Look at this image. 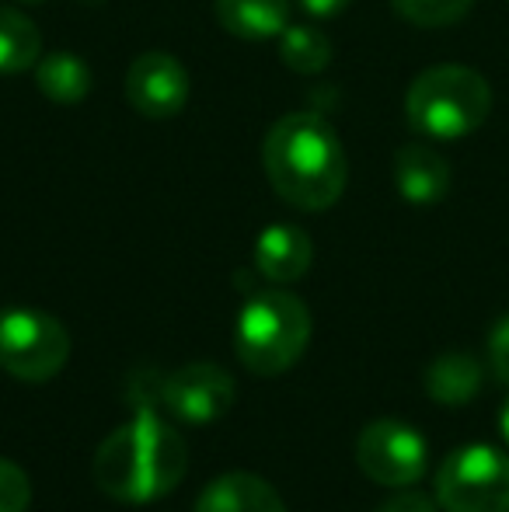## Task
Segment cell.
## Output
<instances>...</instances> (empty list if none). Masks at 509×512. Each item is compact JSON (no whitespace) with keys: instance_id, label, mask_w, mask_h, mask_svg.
Masks as SVG:
<instances>
[{"instance_id":"44dd1931","label":"cell","mask_w":509,"mask_h":512,"mask_svg":"<svg viewBox=\"0 0 509 512\" xmlns=\"http://www.w3.org/2000/svg\"><path fill=\"white\" fill-rule=\"evenodd\" d=\"M377 512H436V502L422 492H398V495H391Z\"/></svg>"},{"instance_id":"5bb4252c","label":"cell","mask_w":509,"mask_h":512,"mask_svg":"<svg viewBox=\"0 0 509 512\" xmlns=\"http://www.w3.org/2000/svg\"><path fill=\"white\" fill-rule=\"evenodd\" d=\"M478 387H482V363L464 349L443 352L426 370V394L436 405H468L478 394Z\"/></svg>"},{"instance_id":"30bf717a","label":"cell","mask_w":509,"mask_h":512,"mask_svg":"<svg viewBox=\"0 0 509 512\" xmlns=\"http://www.w3.org/2000/svg\"><path fill=\"white\" fill-rule=\"evenodd\" d=\"M394 189L412 206H436L450 192V164L429 143H405L394 154Z\"/></svg>"},{"instance_id":"8992f818","label":"cell","mask_w":509,"mask_h":512,"mask_svg":"<svg viewBox=\"0 0 509 512\" xmlns=\"http://www.w3.org/2000/svg\"><path fill=\"white\" fill-rule=\"evenodd\" d=\"M436 502L447 512H509V457L496 446L454 450L436 471Z\"/></svg>"},{"instance_id":"4fadbf2b","label":"cell","mask_w":509,"mask_h":512,"mask_svg":"<svg viewBox=\"0 0 509 512\" xmlns=\"http://www.w3.org/2000/svg\"><path fill=\"white\" fill-rule=\"evenodd\" d=\"M213 7L224 32L245 42L279 39L290 25V0H217Z\"/></svg>"},{"instance_id":"7c38bea8","label":"cell","mask_w":509,"mask_h":512,"mask_svg":"<svg viewBox=\"0 0 509 512\" xmlns=\"http://www.w3.org/2000/svg\"><path fill=\"white\" fill-rule=\"evenodd\" d=\"M196 512H286V506L265 478L248 471H231L203 488Z\"/></svg>"},{"instance_id":"cb8c5ba5","label":"cell","mask_w":509,"mask_h":512,"mask_svg":"<svg viewBox=\"0 0 509 512\" xmlns=\"http://www.w3.org/2000/svg\"><path fill=\"white\" fill-rule=\"evenodd\" d=\"M14 4H46V0H14Z\"/></svg>"},{"instance_id":"9a60e30c","label":"cell","mask_w":509,"mask_h":512,"mask_svg":"<svg viewBox=\"0 0 509 512\" xmlns=\"http://www.w3.org/2000/svg\"><path fill=\"white\" fill-rule=\"evenodd\" d=\"M35 84H39L42 98H49V102L77 105L91 95L95 77H91V67L81 56L60 49V53H49L35 63Z\"/></svg>"},{"instance_id":"9c48e42d","label":"cell","mask_w":509,"mask_h":512,"mask_svg":"<svg viewBox=\"0 0 509 512\" xmlns=\"http://www.w3.org/2000/svg\"><path fill=\"white\" fill-rule=\"evenodd\" d=\"M189 70L171 53H143L129 63L126 70V102L143 115V119H175L189 105Z\"/></svg>"},{"instance_id":"5b68a950","label":"cell","mask_w":509,"mask_h":512,"mask_svg":"<svg viewBox=\"0 0 509 512\" xmlns=\"http://www.w3.org/2000/svg\"><path fill=\"white\" fill-rule=\"evenodd\" d=\"M70 335L60 317L35 307L0 310V370L25 384H46L67 366Z\"/></svg>"},{"instance_id":"ffe728a7","label":"cell","mask_w":509,"mask_h":512,"mask_svg":"<svg viewBox=\"0 0 509 512\" xmlns=\"http://www.w3.org/2000/svg\"><path fill=\"white\" fill-rule=\"evenodd\" d=\"M489 366L499 384L509 387V314L499 317L496 328L489 331Z\"/></svg>"},{"instance_id":"3957f363","label":"cell","mask_w":509,"mask_h":512,"mask_svg":"<svg viewBox=\"0 0 509 512\" xmlns=\"http://www.w3.org/2000/svg\"><path fill=\"white\" fill-rule=\"evenodd\" d=\"M492 112V88L478 70L440 63L422 70L405 95L408 126L436 143L464 140L485 126Z\"/></svg>"},{"instance_id":"7a4b0ae2","label":"cell","mask_w":509,"mask_h":512,"mask_svg":"<svg viewBox=\"0 0 509 512\" xmlns=\"http://www.w3.org/2000/svg\"><path fill=\"white\" fill-rule=\"evenodd\" d=\"M189 471V446L154 405H140L95 453V485L109 499L143 506L171 495Z\"/></svg>"},{"instance_id":"277c9868","label":"cell","mask_w":509,"mask_h":512,"mask_svg":"<svg viewBox=\"0 0 509 512\" xmlns=\"http://www.w3.org/2000/svg\"><path fill=\"white\" fill-rule=\"evenodd\" d=\"M311 342V310L297 293L262 290L245 300L234 331L238 359L255 377L286 373Z\"/></svg>"},{"instance_id":"8fae6325","label":"cell","mask_w":509,"mask_h":512,"mask_svg":"<svg viewBox=\"0 0 509 512\" xmlns=\"http://www.w3.org/2000/svg\"><path fill=\"white\" fill-rule=\"evenodd\" d=\"M314 244L297 223H272L255 241V269L269 283H297L307 276Z\"/></svg>"},{"instance_id":"2e32d148","label":"cell","mask_w":509,"mask_h":512,"mask_svg":"<svg viewBox=\"0 0 509 512\" xmlns=\"http://www.w3.org/2000/svg\"><path fill=\"white\" fill-rule=\"evenodd\" d=\"M42 60V32L25 11L0 4V74H25Z\"/></svg>"},{"instance_id":"7402d4cb","label":"cell","mask_w":509,"mask_h":512,"mask_svg":"<svg viewBox=\"0 0 509 512\" xmlns=\"http://www.w3.org/2000/svg\"><path fill=\"white\" fill-rule=\"evenodd\" d=\"M300 7H304L311 18H335V14L346 11L353 0H297Z\"/></svg>"},{"instance_id":"d6986e66","label":"cell","mask_w":509,"mask_h":512,"mask_svg":"<svg viewBox=\"0 0 509 512\" xmlns=\"http://www.w3.org/2000/svg\"><path fill=\"white\" fill-rule=\"evenodd\" d=\"M32 506V481L14 460L0 457V512H28Z\"/></svg>"},{"instance_id":"d4e9b609","label":"cell","mask_w":509,"mask_h":512,"mask_svg":"<svg viewBox=\"0 0 509 512\" xmlns=\"http://www.w3.org/2000/svg\"><path fill=\"white\" fill-rule=\"evenodd\" d=\"M88 4H102V0H88Z\"/></svg>"},{"instance_id":"ac0fdd59","label":"cell","mask_w":509,"mask_h":512,"mask_svg":"<svg viewBox=\"0 0 509 512\" xmlns=\"http://www.w3.org/2000/svg\"><path fill=\"white\" fill-rule=\"evenodd\" d=\"M391 7L415 28H450L468 18L475 0H391Z\"/></svg>"},{"instance_id":"e0dca14e","label":"cell","mask_w":509,"mask_h":512,"mask_svg":"<svg viewBox=\"0 0 509 512\" xmlns=\"http://www.w3.org/2000/svg\"><path fill=\"white\" fill-rule=\"evenodd\" d=\"M279 56L293 74H321L332 63V39L314 25H286L279 35Z\"/></svg>"},{"instance_id":"6da1fadb","label":"cell","mask_w":509,"mask_h":512,"mask_svg":"<svg viewBox=\"0 0 509 512\" xmlns=\"http://www.w3.org/2000/svg\"><path fill=\"white\" fill-rule=\"evenodd\" d=\"M262 168L283 203L321 213L346 192L349 164L332 122L318 112H290L265 133Z\"/></svg>"},{"instance_id":"603a6c76","label":"cell","mask_w":509,"mask_h":512,"mask_svg":"<svg viewBox=\"0 0 509 512\" xmlns=\"http://www.w3.org/2000/svg\"><path fill=\"white\" fill-rule=\"evenodd\" d=\"M499 429H503V439H506V443H509V401H506L503 415H499Z\"/></svg>"},{"instance_id":"52a82bcc","label":"cell","mask_w":509,"mask_h":512,"mask_svg":"<svg viewBox=\"0 0 509 512\" xmlns=\"http://www.w3.org/2000/svg\"><path fill=\"white\" fill-rule=\"evenodd\" d=\"M356 464L377 485L408 488L426 474L429 450L419 429L398 418H381V422H370L356 439Z\"/></svg>"},{"instance_id":"ba28073f","label":"cell","mask_w":509,"mask_h":512,"mask_svg":"<svg viewBox=\"0 0 509 512\" xmlns=\"http://www.w3.org/2000/svg\"><path fill=\"white\" fill-rule=\"evenodd\" d=\"M238 387L217 363H189L161 380V405L192 425H210L234 408Z\"/></svg>"}]
</instances>
